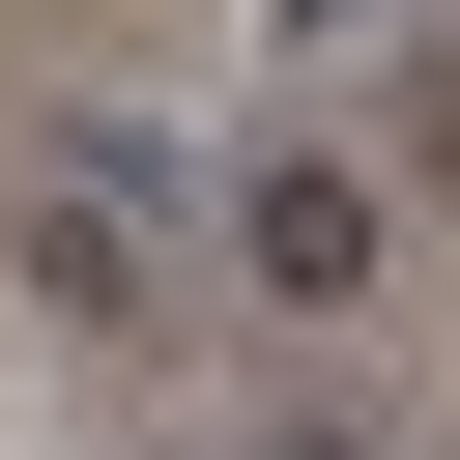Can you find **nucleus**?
Masks as SVG:
<instances>
[{
	"instance_id": "obj_1",
	"label": "nucleus",
	"mask_w": 460,
	"mask_h": 460,
	"mask_svg": "<svg viewBox=\"0 0 460 460\" xmlns=\"http://www.w3.org/2000/svg\"><path fill=\"white\" fill-rule=\"evenodd\" d=\"M230 259H259L288 316H345V288H374V172H316V144H259V172H230Z\"/></svg>"
},
{
	"instance_id": "obj_2",
	"label": "nucleus",
	"mask_w": 460,
	"mask_h": 460,
	"mask_svg": "<svg viewBox=\"0 0 460 460\" xmlns=\"http://www.w3.org/2000/svg\"><path fill=\"white\" fill-rule=\"evenodd\" d=\"M58 201H115V230H201V144H172V115H86V144H58Z\"/></svg>"
},
{
	"instance_id": "obj_3",
	"label": "nucleus",
	"mask_w": 460,
	"mask_h": 460,
	"mask_svg": "<svg viewBox=\"0 0 460 460\" xmlns=\"http://www.w3.org/2000/svg\"><path fill=\"white\" fill-rule=\"evenodd\" d=\"M259 460H374V431H345V402H288V431H259Z\"/></svg>"
}]
</instances>
